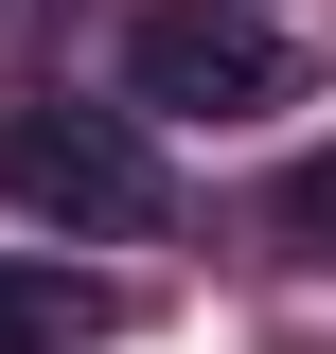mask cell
Instances as JSON below:
<instances>
[{
    "label": "cell",
    "instance_id": "1",
    "mask_svg": "<svg viewBox=\"0 0 336 354\" xmlns=\"http://www.w3.org/2000/svg\"><path fill=\"white\" fill-rule=\"evenodd\" d=\"M0 195L53 213V230H160L177 213L160 142H142L124 106H18V124H0Z\"/></svg>",
    "mask_w": 336,
    "mask_h": 354
},
{
    "label": "cell",
    "instance_id": "5",
    "mask_svg": "<svg viewBox=\"0 0 336 354\" xmlns=\"http://www.w3.org/2000/svg\"><path fill=\"white\" fill-rule=\"evenodd\" d=\"M283 354H301V337H283Z\"/></svg>",
    "mask_w": 336,
    "mask_h": 354
},
{
    "label": "cell",
    "instance_id": "4",
    "mask_svg": "<svg viewBox=\"0 0 336 354\" xmlns=\"http://www.w3.org/2000/svg\"><path fill=\"white\" fill-rule=\"evenodd\" d=\"M283 230H301V248L336 266V160H301V177H283Z\"/></svg>",
    "mask_w": 336,
    "mask_h": 354
},
{
    "label": "cell",
    "instance_id": "3",
    "mask_svg": "<svg viewBox=\"0 0 336 354\" xmlns=\"http://www.w3.org/2000/svg\"><path fill=\"white\" fill-rule=\"evenodd\" d=\"M106 319H124V301H106L88 266H0V354H88Z\"/></svg>",
    "mask_w": 336,
    "mask_h": 354
},
{
    "label": "cell",
    "instance_id": "2",
    "mask_svg": "<svg viewBox=\"0 0 336 354\" xmlns=\"http://www.w3.org/2000/svg\"><path fill=\"white\" fill-rule=\"evenodd\" d=\"M124 88L177 106V124H248V106L301 88V53H283V18H248V0H142L124 18Z\"/></svg>",
    "mask_w": 336,
    "mask_h": 354
}]
</instances>
